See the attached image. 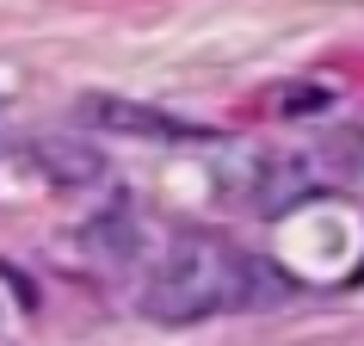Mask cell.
<instances>
[{
	"mask_svg": "<svg viewBox=\"0 0 364 346\" xmlns=\"http://www.w3.org/2000/svg\"><path fill=\"white\" fill-rule=\"evenodd\" d=\"M284 290L290 278L278 266L216 241V235H186L154 266L142 309L154 322H204V315H223V309H253L266 297H284Z\"/></svg>",
	"mask_w": 364,
	"mask_h": 346,
	"instance_id": "1",
	"label": "cell"
},
{
	"mask_svg": "<svg viewBox=\"0 0 364 346\" xmlns=\"http://www.w3.org/2000/svg\"><path fill=\"white\" fill-rule=\"evenodd\" d=\"M80 117L87 124H99V130H124V136H161V142H173V136H198V124H186V117H167L154 112V105H136V99H80Z\"/></svg>",
	"mask_w": 364,
	"mask_h": 346,
	"instance_id": "2",
	"label": "cell"
},
{
	"mask_svg": "<svg viewBox=\"0 0 364 346\" xmlns=\"http://www.w3.org/2000/svg\"><path fill=\"white\" fill-rule=\"evenodd\" d=\"M38 149L56 154V161H50L56 179H99V154L93 149H68V142H38Z\"/></svg>",
	"mask_w": 364,
	"mask_h": 346,
	"instance_id": "3",
	"label": "cell"
}]
</instances>
